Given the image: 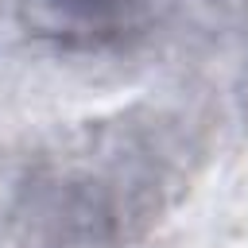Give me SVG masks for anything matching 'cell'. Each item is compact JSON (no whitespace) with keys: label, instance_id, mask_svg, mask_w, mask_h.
<instances>
[{"label":"cell","instance_id":"obj_1","mask_svg":"<svg viewBox=\"0 0 248 248\" xmlns=\"http://www.w3.org/2000/svg\"><path fill=\"white\" fill-rule=\"evenodd\" d=\"M143 0H46V8L74 31L85 35H112L132 19Z\"/></svg>","mask_w":248,"mask_h":248}]
</instances>
